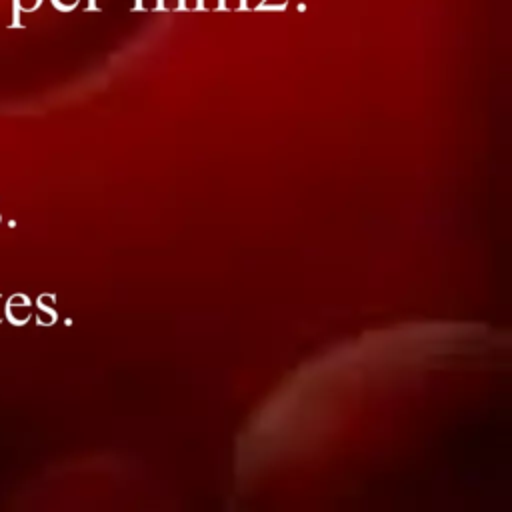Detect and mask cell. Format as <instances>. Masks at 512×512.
I'll return each instance as SVG.
<instances>
[{
	"mask_svg": "<svg viewBox=\"0 0 512 512\" xmlns=\"http://www.w3.org/2000/svg\"><path fill=\"white\" fill-rule=\"evenodd\" d=\"M42 0H12V28L22 26L20 22V14H30L36 12L40 8Z\"/></svg>",
	"mask_w": 512,
	"mask_h": 512,
	"instance_id": "1",
	"label": "cell"
},
{
	"mask_svg": "<svg viewBox=\"0 0 512 512\" xmlns=\"http://www.w3.org/2000/svg\"><path fill=\"white\" fill-rule=\"evenodd\" d=\"M78 2L80 0H52V6L56 10H60V12H70V10H74L78 6Z\"/></svg>",
	"mask_w": 512,
	"mask_h": 512,
	"instance_id": "2",
	"label": "cell"
}]
</instances>
